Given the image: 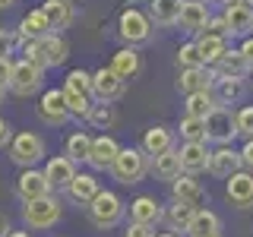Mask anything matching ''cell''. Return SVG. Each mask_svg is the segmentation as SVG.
I'll list each match as a JSON object with an SVG mask.
<instances>
[{
    "mask_svg": "<svg viewBox=\"0 0 253 237\" xmlns=\"http://www.w3.org/2000/svg\"><path fill=\"white\" fill-rule=\"evenodd\" d=\"M152 168H155V177L158 180H168V184H174V180L180 177V171H184V168H180V152H174V149H171V152L158 155Z\"/></svg>",
    "mask_w": 253,
    "mask_h": 237,
    "instance_id": "cell-33",
    "label": "cell"
},
{
    "mask_svg": "<svg viewBox=\"0 0 253 237\" xmlns=\"http://www.w3.org/2000/svg\"><path fill=\"white\" fill-rule=\"evenodd\" d=\"M124 89H126V82L111 67H101L98 73H92V98L95 101H108L111 105V101H117L124 95Z\"/></svg>",
    "mask_w": 253,
    "mask_h": 237,
    "instance_id": "cell-10",
    "label": "cell"
},
{
    "mask_svg": "<svg viewBox=\"0 0 253 237\" xmlns=\"http://www.w3.org/2000/svg\"><path fill=\"white\" fill-rule=\"evenodd\" d=\"M196 47H200L203 60L206 63H218L221 57H225V35H209V32H203L200 38H196Z\"/></svg>",
    "mask_w": 253,
    "mask_h": 237,
    "instance_id": "cell-31",
    "label": "cell"
},
{
    "mask_svg": "<svg viewBox=\"0 0 253 237\" xmlns=\"http://www.w3.org/2000/svg\"><path fill=\"white\" fill-rule=\"evenodd\" d=\"M10 237H32V234H29V231H13Z\"/></svg>",
    "mask_w": 253,
    "mask_h": 237,
    "instance_id": "cell-49",
    "label": "cell"
},
{
    "mask_svg": "<svg viewBox=\"0 0 253 237\" xmlns=\"http://www.w3.org/2000/svg\"><path fill=\"white\" fill-rule=\"evenodd\" d=\"M63 92L92 98V73H85V70H70L67 79H63Z\"/></svg>",
    "mask_w": 253,
    "mask_h": 237,
    "instance_id": "cell-34",
    "label": "cell"
},
{
    "mask_svg": "<svg viewBox=\"0 0 253 237\" xmlns=\"http://www.w3.org/2000/svg\"><path fill=\"white\" fill-rule=\"evenodd\" d=\"M177 63H180L184 70H200V67H206V60H203V54H200V47H196V41H193V44H180Z\"/></svg>",
    "mask_w": 253,
    "mask_h": 237,
    "instance_id": "cell-39",
    "label": "cell"
},
{
    "mask_svg": "<svg viewBox=\"0 0 253 237\" xmlns=\"http://www.w3.org/2000/svg\"><path fill=\"white\" fill-rule=\"evenodd\" d=\"M241 54H244V57H247V60L253 63V38H247V41L241 44Z\"/></svg>",
    "mask_w": 253,
    "mask_h": 237,
    "instance_id": "cell-47",
    "label": "cell"
},
{
    "mask_svg": "<svg viewBox=\"0 0 253 237\" xmlns=\"http://www.w3.org/2000/svg\"><path fill=\"white\" fill-rule=\"evenodd\" d=\"M158 237H174V234H158Z\"/></svg>",
    "mask_w": 253,
    "mask_h": 237,
    "instance_id": "cell-53",
    "label": "cell"
},
{
    "mask_svg": "<svg viewBox=\"0 0 253 237\" xmlns=\"http://www.w3.org/2000/svg\"><path fill=\"white\" fill-rule=\"evenodd\" d=\"M215 67H218V70H215V76H221V79H241L244 73H247L250 60L244 57L241 51H225V57H221Z\"/></svg>",
    "mask_w": 253,
    "mask_h": 237,
    "instance_id": "cell-28",
    "label": "cell"
},
{
    "mask_svg": "<svg viewBox=\"0 0 253 237\" xmlns=\"http://www.w3.org/2000/svg\"><path fill=\"white\" fill-rule=\"evenodd\" d=\"M221 19H225V26H228L231 35H244V32L253 29V10H250V3H231Z\"/></svg>",
    "mask_w": 253,
    "mask_h": 237,
    "instance_id": "cell-24",
    "label": "cell"
},
{
    "mask_svg": "<svg viewBox=\"0 0 253 237\" xmlns=\"http://www.w3.org/2000/svg\"><path fill=\"white\" fill-rule=\"evenodd\" d=\"M47 146H44V139L38 136V133H32V130H22V133H16L13 142H10V161L16 164V168H22V171H29V168H35L38 161H47Z\"/></svg>",
    "mask_w": 253,
    "mask_h": 237,
    "instance_id": "cell-2",
    "label": "cell"
},
{
    "mask_svg": "<svg viewBox=\"0 0 253 237\" xmlns=\"http://www.w3.org/2000/svg\"><path fill=\"white\" fill-rule=\"evenodd\" d=\"M13 228H10V218H6V212H0V237H10Z\"/></svg>",
    "mask_w": 253,
    "mask_h": 237,
    "instance_id": "cell-46",
    "label": "cell"
},
{
    "mask_svg": "<svg viewBox=\"0 0 253 237\" xmlns=\"http://www.w3.org/2000/svg\"><path fill=\"white\" fill-rule=\"evenodd\" d=\"M241 161L247 164V168H253V139L247 142V146H244V152H241Z\"/></svg>",
    "mask_w": 253,
    "mask_h": 237,
    "instance_id": "cell-45",
    "label": "cell"
},
{
    "mask_svg": "<svg viewBox=\"0 0 253 237\" xmlns=\"http://www.w3.org/2000/svg\"><path fill=\"white\" fill-rule=\"evenodd\" d=\"M42 82H44V70L35 67L32 60H16L13 63V79H10V92L19 95V98H32V95L42 92Z\"/></svg>",
    "mask_w": 253,
    "mask_h": 237,
    "instance_id": "cell-6",
    "label": "cell"
},
{
    "mask_svg": "<svg viewBox=\"0 0 253 237\" xmlns=\"http://www.w3.org/2000/svg\"><path fill=\"white\" fill-rule=\"evenodd\" d=\"M206 26H209V10H206V3H190V0H184L180 29L184 32H206Z\"/></svg>",
    "mask_w": 253,
    "mask_h": 237,
    "instance_id": "cell-26",
    "label": "cell"
},
{
    "mask_svg": "<svg viewBox=\"0 0 253 237\" xmlns=\"http://www.w3.org/2000/svg\"><path fill=\"white\" fill-rule=\"evenodd\" d=\"M177 152H180V168H184L187 174L206 171L209 161H212V152L206 149V142H184Z\"/></svg>",
    "mask_w": 253,
    "mask_h": 237,
    "instance_id": "cell-16",
    "label": "cell"
},
{
    "mask_svg": "<svg viewBox=\"0 0 253 237\" xmlns=\"http://www.w3.org/2000/svg\"><path fill=\"white\" fill-rule=\"evenodd\" d=\"M47 35H54V29H51V22H47L42 6L29 10L19 19V41H38V38H47Z\"/></svg>",
    "mask_w": 253,
    "mask_h": 237,
    "instance_id": "cell-14",
    "label": "cell"
},
{
    "mask_svg": "<svg viewBox=\"0 0 253 237\" xmlns=\"http://www.w3.org/2000/svg\"><path fill=\"white\" fill-rule=\"evenodd\" d=\"M228 199H231L234 205H241V209L253 205V174L237 171V174L228 177Z\"/></svg>",
    "mask_w": 253,
    "mask_h": 237,
    "instance_id": "cell-21",
    "label": "cell"
},
{
    "mask_svg": "<svg viewBox=\"0 0 253 237\" xmlns=\"http://www.w3.org/2000/svg\"><path fill=\"white\" fill-rule=\"evenodd\" d=\"M237 164H241V155L234 152V149L221 146L212 152V161H209V171L218 174V177H231V174H237Z\"/></svg>",
    "mask_w": 253,
    "mask_h": 237,
    "instance_id": "cell-27",
    "label": "cell"
},
{
    "mask_svg": "<svg viewBox=\"0 0 253 237\" xmlns=\"http://www.w3.org/2000/svg\"><path fill=\"white\" fill-rule=\"evenodd\" d=\"M218 82V105H228V101H237L244 95V82L241 79H215Z\"/></svg>",
    "mask_w": 253,
    "mask_h": 237,
    "instance_id": "cell-38",
    "label": "cell"
},
{
    "mask_svg": "<svg viewBox=\"0 0 253 237\" xmlns=\"http://www.w3.org/2000/svg\"><path fill=\"white\" fill-rule=\"evenodd\" d=\"M63 218V205L57 196H44V199L35 202H22V221L35 231H44V228H54Z\"/></svg>",
    "mask_w": 253,
    "mask_h": 237,
    "instance_id": "cell-4",
    "label": "cell"
},
{
    "mask_svg": "<svg viewBox=\"0 0 253 237\" xmlns=\"http://www.w3.org/2000/svg\"><path fill=\"white\" fill-rule=\"evenodd\" d=\"M162 202L155 199V196H136V199L130 202V221L133 225H146V228H152L162 221Z\"/></svg>",
    "mask_w": 253,
    "mask_h": 237,
    "instance_id": "cell-15",
    "label": "cell"
},
{
    "mask_svg": "<svg viewBox=\"0 0 253 237\" xmlns=\"http://www.w3.org/2000/svg\"><path fill=\"white\" fill-rule=\"evenodd\" d=\"M117 155H121V146H117L114 136H108V133H101V136L92 139V155H89V168L92 171H111L117 161Z\"/></svg>",
    "mask_w": 253,
    "mask_h": 237,
    "instance_id": "cell-13",
    "label": "cell"
},
{
    "mask_svg": "<svg viewBox=\"0 0 253 237\" xmlns=\"http://www.w3.org/2000/svg\"><path fill=\"white\" fill-rule=\"evenodd\" d=\"M237 133H244V136L253 139V108H244L241 114H237Z\"/></svg>",
    "mask_w": 253,
    "mask_h": 237,
    "instance_id": "cell-40",
    "label": "cell"
},
{
    "mask_svg": "<svg viewBox=\"0 0 253 237\" xmlns=\"http://www.w3.org/2000/svg\"><path fill=\"white\" fill-rule=\"evenodd\" d=\"M13 44H16V38H13L10 32H6V29H0V57H10Z\"/></svg>",
    "mask_w": 253,
    "mask_h": 237,
    "instance_id": "cell-43",
    "label": "cell"
},
{
    "mask_svg": "<svg viewBox=\"0 0 253 237\" xmlns=\"http://www.w3.org/2000/svg\"><path fill=\"white\" fill-rule=\"evenodd\" d=\"M193 215H196L193 205L174 202L171 209H168V225H171V231H190V221H193Z\"/></svg>",
    "mask_w": 253,
    "mask_h": 237,
    "instance_id": "cell-36",
    "label": "cell"
},
{
    "mask_svg": "<svg viewBox=\"0 0 253 237\" xmlns=\"http://www.w3.org/2000/svg\"><path fill=\"white\" fill-rule=\"evenodd\" d=\"M42 10H44L47 22H51V29L57 32V35L73 22V3H70V0H44Z\"/></svg>",
    "mask_w": 253,
    "mask_h": 237,
    "instance_id": "cell-22",
    "label": "cell"
},
{
    "mask_svg": "<svg viewBox=\"0 0 253 237\" xmlns=\"http://www.w3.org/2000/svg\"><path fill=\"white\" fill-rule=\"evenodd\" d=\"M89 218H92L95 228H101V231L114 228L117 221L124 218V199L114 193V190H101L89 205Z\"/></svg>",
    "mask_w": 253,
    "mask_h": 237,
    "instance_id": "cell-5",
    "label": "cell"
},
{
    "mask_svg": "<svg viewBox=\"0 0 253 237\" xmlns=\"http://www.w3.org/2000/svg\"><path fill=\"white\" fill-rule=\"evenodd\" d=\"M212 73L206 67L200 70H180V79H177V92H184L187 98L190 95H196V92H212Z\"/></svg>",
    "mask_w": 253,
    "mask_h": 237,
    "instance_id": "cell-19",
    "label": "cell"
},
{
    "mask_svg": "<svg viewBox=\"0 0 253 237\" xmlns=\"http://www.w3.org/2000/svg\"><path fill=\"white\" fill-rule=\"evenodd\" d=\"M85 120H89L95 130H108V126H114V120H117V108L108 105V101H95Z\"/></svg>",
    "mask_w": 253,
    "mask_h": 237,
    "instance_id": "cell-35",
    "label": "cell"
},
{
    "mask_svg": "<svg viewBox=\"0 0 253 237\" xmlns=\"http://www.w3.org/2000/svg\"><path fill=\"white\" fill-rule=\"evenodd\" d=\"M190 3H206V0H190Z\"/></svg>",
    "mask_w": 253,
    "mask_h": 237,
    "instance_id": "cell-52",
    "label": "cell"
},
{
    "mask_svg": "<svg viewBox=\"0 0 253 237\" xmlns=\"http://www.w3.org/2000/svg\"><path fill=\"white\" fill-rule=\"evenodd\" d=\"M3 95H6V89H0V105H3Z\"/></svg>",
    "mask_w": 253,
    "mask_h": 237,
    "instance_id": "cell-51",
    "label": "cell"
},
{
    "mask_svg": "<svg viewBox=\"0 0 253 237\" xmlns=\"http://www.w3.org/2000/svg\"><path fill=\"white\" fill-rule=\"evenodd\" d=\"M180 136H184V142H206V139H209V133H206V120L184 117V120H180Z\"/></svg>",
    "mask_w": 253,
    "mask_h": 237,
    "instance_id": "cell-37",
    "label": "cell"
},
{
    "mask_svg": "<svg viewBox=\"0 0 253 237\" xmlns=\"http://www.w3.org/2000/svg\"><path fill=\"white\" fill-rule=\"evenodd\" d=\"M149 10H152V19L158 22V26H174V22H180L184 0H152Z\"/></svg>",
    "mask_w": 253,
    "mask_h": 237,
    "instance_id": "cell-29",
    "label": "cell"
},
{
    "mask_svg": "<svg viewBox=\"0 0 253 237\" xmlns=\"http://www.w3.org/2000/svg\"><path fill=\"white\" fill-rule=\"evenodd\" d=\"M215 108H218V98H212V92H196V95H190L187 105H184L187 117H196V120H206Z\"/></svg>",
    "mask_w": 253,
    "mask_h": 237,
    "instance_id": "cell-32",
    "label": "cell"
},
{
    "mask_svg": "<svg viewBox=\"0 0 253 237\" xmlns=\"http://www.w3.org/2000/svg\"><path fill=\"white\" fill-rule=\"evenodd\" d=\"M221 231V221L215 212L209 209H196L193 221H190V237H215Z\"/></svg>",
    "mask_w": 253,
    "mask_h": 237,
    "instance_id": "cell-30",
    "label": "cell"
},
{
    "mask_svg": "<svg viewBox=\"0 0 253 237\" xmlns=\"http://www.w3.org/2000/svg\"><path fill=\"white\" fill-rule=\"evenodd\" d=\"M124 237H155L152 234V228H146V225H126V231H124Z\"/></svg>",
    "mask_w": 253,
    "mask_h": 237,
    "instance_id": "cell-44",
    "label": "cell"
},
{
    "mask_svg": "<svg viewBox=\"0 0 253 237\" xmlns=\"http://www.w3.org/2000/svg\"><path fill=\"white\" fill-rule=\"evenodd\" d=\"M98 193H101L98 177H95V174H85V171H79L76 180H73V184H70V190H67L70 199H73L76 205H85V209L92 205V199H95Z\"/></svg>",
    "mask_w": 253,
    "mask_h": 237,
    "instance_id": "cell-17",
    "label": "cell"
},
{
    "mask_svg": "<svg viewBox=\"0 0 253 237\" xmlns=\"http://www.w3.org/2000/svg\"><path fill=\"white\" fill-rule=\"evenodd\" d=\"M111 70H114L117 76L124 79V82H130V79L139 76L142 70V60H139V51L136 47H121V51L111 57Z\"/></svg>",
    "mask_w": 253,
    "mask_h": 237,
    "instance_id": "cell-18",
    "label": "cell"
},
{
    "mask_svg": "<svg viewBox=\"0 0 253 237\" xmlns=\"http://www.w3.org/2000/svg\"><path fill=\"white\" fill-rule=\"evenodd\" d=\"M117 32H121V38L126 44H146L149 38H152V19H149L146 13H139L136 6H130V10L121 13V19H117Z\"/></svg>",
    "mask_w": 253,
    "mask_h": 237,
    "instance_id": "cell-7",
    "label": "cell"
},
{
    "mask_svg": "<svg viewBox=\"0 0 253 237\" xmlns=\"http://www.w3.org/2000/svg\"><path fill=\"white\" fill-rule=\"evenodd\" d=\"M38 120L47 126H60L70 120V105L63 89H44L42 98H38Z\"/></svg>",
    "mask_w": 253,
    "mask_h": 237,
    "instance_id": "cell-8",
    "label": "cell"
},
{
    "mask_svg": "<svg viewBox=\"0 0 253 237\" xmlns=\"http://www.w3.org/2000/svg\"><path fill=\"white\" fill-rule=\"evenodd\" d=\"M44 177H47V184H51V190H70V184L76 180V161H70L67 155H51L44 161Z\"/></svg>",
    "mask_w": 253,
    "mask_h": 237,
    "instance_id": "cell-12",
    "label": "cell"
},
{
    "mask_svg": "<svg viewBox=\"0 0 253 237\" xmlns=\"http://www.w3.org/2000/svg\"><path fill=\"white\" fill-rule=\"evenodd\" d=\"M16 196H19V202H35V199L51 196V184H47L44 171L42 168L19 171V177H16Z\"/></svg>",
    "mask_w": 253,
    "mask_h": 237,
    "instance_id": "cell-9",
    "label": "cell"
},
{
    "mask_svg": "<svg viewBox=\"0 0 253 237\" xmlns=\"http://www.w3.org/2000/svg\"><path fill=\"white\" fill-rule=\"evenodd\" d=\"M111 174H114V180L117 184H139L142 177L149 174V155L142 152V146H126L121 149V155H117V161H114V168H111Z\"/></svg>",
    "mask_w": 253,
    "mask_h": 237,
    "instance_id": "cell-3",
    "label": "cell"
},
{
    "mask_svg": "<svg viewBox=\"0 0 253 237\" xmlns=\"http://www.w3.org/2000/svg\"><path fill=\"white\" fill-rule=\"evenodd\" d=\"M174 202H187V205H193V209H200V202L206 199V193H203V187L196 184L190 174H184V177H177L174 180Z\"/></svg>",
    "mask_w": 253,
    "mask_h": 237,
    "instance_id": "cell-25",
    "label": "cell"
},
{
    "mask_svg": "<svg viewBox=\"0 0 253 237\" xmlns=\"http://www.w3.org/2000/svg\"><path fill=\"white\" fill-rule=\"evenodd\" d=\"M13 63L10 57H0V89H10V79H13Z\"/></svg>",
    "mask_w": 253,
    "mask_h": 237,
    "instance_id": "cell-41",
    "label": "cell"
},
{
    "mask_svg": "<svg viewBox=\"0 0 253 237\" xmlns=\"http://www.w3.org/2000/svg\"><path fill=\"white\" fill-rule=\"evenodd\" d=\"M92 139L89 133H83V130H76V133H70L67 142H63V155L70 158V161H76V164H89V155H92Z\"/></svg>",
    "mask_w": 253,
    "mask_h": 237,
    "instance_id": "cell-23",
    "label": "cell"
},
{
    "mask_svg": "<svg viewBox=\"0 0 253 237\" xmlns=\"http://www.w3.org/2000/svg\"><path fill=\"white\" fill-rule=\"evenodd\" d=\"M22 54H26V60H32L35 67H60V63H67L70 57V44L63 35H47V38H38V41H22Z\"/></svg>",
    "mask_w": 253,
    "mask_h": 237,
    "instance_id": "cell-1",
    "label": "cell"
},
{
    "mask_svg": "<svg viewBox=\"0 0 253 237\" xmlns=\"http://www.w3.org/2000/svg\"><path fill=\"white\" fill-rule=\"evenodd\" d=\"M221 3H228V6H231V3H244V0H221Z\"/></svg>",
    "mask_w": 253,
    "mask_h": 237,
    "instance_id": "cell-50",
    "label": "cell"
},
{
    "mask_svg": "<svg viewBox=\"0 0 253 237\" xmlns=\"http://www.w3.org/2000/svg\"><path fill=\"white\" fill-rule=\"evenodd\" d=\"M13 126H10V120H3L0 117V149H10V142H13Z\"/></svg>",
    "mask_w": 253,
    "mask_h": 237,
    "instance_id": "cell-42",
    "label": "cell"
},
{
    "mask_svg": "<svg viewBox=\"0 0 253 237\" xmlns=\"http://www.w3.org/2000/svg\"><path fill=\"white\" fill-rule=\"evenodd\" d=\"M206 133H209V139H215V142H231L237 136V114H231L228 108H215L209 117H206Z\"/></svg>",
    "mask_w": 253,
    "mask_h": 237,
    "instance_id": "cell-11",
    "label": "cell"
},
{
    "mask_svg": "<svg viewBox=\"0 0 253 237\" xmlns=\"http://www.w3.org/2000/svg\"><path fill=\"white\" fill-rule=\"evenodd\" d=\"M174 149V136H171V130L168 126H149L146 133H142V152L146 155H165V152H171Z\"/></svg>",
    "mask_w": 253,
    "mask_h": 237,
    "instance_id": "cell-20",
    "label": "cell"
},
{
    "mask_svg": "<svg viewBox=\"0 0 253 237\" xmlns=\"http://www.w3.org/2000/svg\"><path fill=\"white\" fill-rule=\"evenodd\" d=\"M16 0H0V10H6V6H13Z\"/></svg>",
    "mask_w": 253,
    "mask_h": 237,
    "instance_id": "cell-48",
    "label": "cell"
},
{
    "mask_svg": "<svg viewBox=\"0 0 253 237\" xmlns=\"http://www.w3.org/2000/svg\"><path fill=\"white\" fill-rule=\"evenodd\" d=\"M215 237H218V234H215Z\"/></svg>",
    "mask_w": 253,
    "mask_h": 237,
    "instance_id": "cell-54",
    "label": "cell"
}]
</instances>
